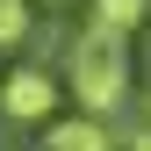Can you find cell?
<instances>
[{
	"label": "cell",
	"instance_id": "cell-5",
	"mask_svg": "<svg viewBox=\"0 0 151 151\" xmlns=\"http://www.w3.org/2000/svg\"><path fill=\"white\" fill-rule=\"evenodd\" d=\"M29 0H0V50H14V43H22V36H29Z\"/></svg>",
	"mask_w": 151,
	"mask_h": 151
},
{
	"label": "cell",
	"instance_id": "cell-4",
	"mask_svg": "<svg viewBox=\"0 0 151 151\" xmlns=\"http://www.w3.org/2000/svg\"><path fill=\"white\" fill-rule=\"evenodd\" d=\"M93 29H108V36H137V29H144V0H93Z\"/></svg>",
	"mask_w": 151,
	"mask_h": 151
},
{
	"label": "cell",
	"instance_id": "cell-3",
	"mask_svg": "<svg viewBox=\"0 0 151 151\" xmlns=\"http://www.w3.org/2000/svg\"><path fill=\"white\" fill-rule=\"evenodd\" d=\"M43 151H115L101 115H50L43 122Z\"/></svg>",
	"mask_w": 151,
	"mask_h": 151
},
{
	"label": "cell",
	"instance_id": "cell-2",
	"mask_svg": "<svg viewBox=\"0 0 151 151\" xmlns=\"http://www.w3.org/2000/svg\"><path fill=\"white\" fill-rule=\"evenodd\" d=\"M0 115H7V122H50V115H58V79L36 72V65L0 72Z\"/></svg>",
	"mask_w": 151,
	"mask_h": 151
},
{
	"label": "cell",
	"instance_id": "cell-6",
	"mask_svg": "<svg viewBox=\"0 0 151 151\" xmlns=\"http://www.w3.org/2000/svg\"><path fill=\"white\" fill-rule=\"evenodd\" d=\"M50 7H65V0H50Z\"/></svg>",
	"mask_w": 151,
	"mask_h": 151
},
{
	"label": "cell",
	"instance_id": "cell-1",
	"mask_svg": "<svg viewBox=\"0 0 151 151\" xmlns=\"http://www.w3.org/2000/svg\"><path fill=\"white\" fill-rule=\"evenodd\" d=\"M72 101H79V115H115L129 101V36H108V29H79V43H72Z\"/></svg>",
	"mask_w": 151,
	"mask_h": 151
}]
</instances>
